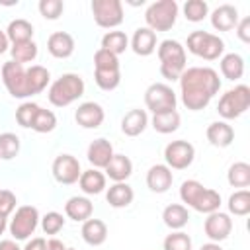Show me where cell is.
Returning a JSON list of instances; mask_svg holds the SVG:
<instances>
[{
  "instance_id": "cell-50",
  "label": "cell",
  "mask_w": 250,
  "mask_h": 250,
  "mask_svg": "<svg viewBox=\"0 0 250 250\" xmlns=\"http://www.w3.org/2000/svg\"><path fill=\"white\" fill-rule=\"evenodd\" d=\"M47 248H49V250H66V246H64L59 238H51V240H47Z\"/></svg>"
},
{
  "instance_id": "cell-13",
  "label": "cell",
  "mask_w": 250,
  "mask_h": 250,
  "mask_svg": "<svg viewBox=\"0 0 250 250\" xmlns=\"http://www.w3.org/2000/svg\"><path fill=\"white\" fill-rule=\"evenodd\" d=\"M53 176L59 184H64V186H70V184H76L82 170H80V162L78 158H74L72 154H59L55 160H53Z\"/></svg>"
},
{
  "instance_id": "cell-16",
  "label": "cell",
  "mask_w": 250,
  "mask_h": 250,
  "mask_svg": "<svg viewBox=\"0 0 250 250\" xmlns=\"http://www.w3.org/2000/svg\"><path fill=\"white\" fill-rule=\"evenodd\" d=\"M174 174L166 164H154L146 172V186L154 193H164L172 188Z\"/></svg>"
},
{
  "instance_id": "cell-49",
  "label": "cell",
  "mask_w": 250,
  "mask_h": 250,
  "mask_svg": "<svg viewBox=\"0 0 250 250\" xmlns=\"http://www.w3.org/2000/svg\"><path fill=\"white\" fill-rule=\"evenodd\" d=\"M0 250H21V248L16 244V240L6 238V240H0Z\"/></svg>"
},
{
  "instance_id": "cell-52",
  "label": "cell",
  "mask_w": 250,
  "mask_h": 250,
  "mask_svg": "<svg viewBox=\"0 0 250 250\" xmlns=\"http://www.w3.org/2000/svg\"><path fill=\"white\" fill-rule=\"evenodd\" d=\"M199 250H223V248L219 246V242H207V244H203Z\"/></svg>"
},
{
  "instance_id": "cell-14",
  "label": "cell",
  "mask_w": 250,
  "mask_h": 250,
  "mask_svg": "<svg viewBox=\"0 0 250 250\" xmlns=\"http://www.w3.org/2000/svg\"><path fill=\"white\" fill-rule=\"evenodd\" d=\"M203 230L211 242H223L229 238V234L232 230V219L229 213L213 211L207 215V219L203 223Z\"/></svg>"
},
{
  "instance_id": "cell-29",
  "label": "cell",
  "mask_w": 250,
  "mask_h": 250,
  "mask_svg": "<svg viewBox=\"0 0 250 250\" xmlns=\"http://www.w3.org/2000/svg\"><path fill=\"white\" fill-rule=\"evenodd\" d=\"M152 129L156 133H162V135H168V133H174L178 131L180 123H182V117L176 109H170V111H162V113H154L152 115Z\"/></svg>"
},
{
  "instance_id": "cell-23",
  "label": "cell",
  "mask_w": 250,
  "mask_h": 250,
  "mask_svg": "<svg viewBox=\"0 0 250 250\" xmlns=\"http://www.w3.org/2000/svg\"><path fill=\"white\" fill-rule=\"evenodd\" d=\"M104 170H105V176L109 180H113V182H125L133 174V162L125 154H113L111 160L107 162V166Z\"/></svg>"
},
{
  "instance_id": "cell-40",
  "label": "cell",
  "mask_w": 250,
  "mask_h": 250,
  "mask_svg": "<svg viewBox=\"0 0 250 250\" xmlns=\"http://www.w3.org/2000/svg\"><path fill=\"white\" fill-rule=\"evenodd\" d=\"M20 152V137L16 133H0V158L12 160Z\"/></svg>"
},
{
  "instance_id": "cell-22",
  "label": "cell",
  "mask_w": 250,
  "mask_h": 250,
  "mask_svg": "<svg viewBox=\"0 0 250 250\" xmlns=\"http://www.w3.org/2000/svg\"><path fill=\"white\" fill-rule=\"evenodd\" d=\"M205 135H207V141L213 146H219V148H225V146H229L234 141V131L225 121H213V123H209Z\"/></svg>"
},
{
  "instance_id": "cell-45",
  "label": "cell",
  "mask_w": 250,
  "mask_h": 250,
  "mask_svg": "<svg viewBox=\"0 0 250 250\" xmlns=\"http://www.w3.org/2000/svg\"><path fill=\"white\" fill-rule=\"evenodd\" d=\"M94 66L96 68H119V59L113 53H109V51L100 47L94 53Z\"/></svg>"
},
{
  "instance_id": "cell-25",
  "label": "cell",
  "mask_w": 250,
  "mask_h": 250,
  "mask_svg": "<svg viewBox=\"0 0 250 250\" xmlns=\"http://www.w3.org/2000/svg\"><path fill=\"white\" fill-rule=\"evenodd\" d=\"M133 197H135V191L127 182H115L113 186H109V189L105 193L107 203L115 209H123L127 205H131Z\"/></svg>"
},
{
  "instance_id": "cell-51",
  "label": "cell",
  "mask_w": 250,
  "mask_h": 250,
  "mask_svg": "<svg viewBox=\"0 0 250 250\" xmlns=\"http://www.w3.org/2000/svg\"><path fill=\"white\" fill-rule=\"evenodd\" d=\"M8 47H10L8 35H6V31H2V29H0V55H2V53H6V51H8Z\"/></svg>"
},
{
  "instance_id": "cell-39",
  "label": "cell",
  "mask_w": 250,
  "mask_h": 250,
  "mask_svg": "<svg viewBox=\"0 0 250 250\" xmlns=\"http://www.w3.org/2000/svg\"><path fill=\"white\" fill-rule=\"evenodd\" d=\"M207 14H209V6H207V2H203V0H188V2L184 4V16H186L188 21L197 23V21L205 20Z\"/></svg>"
},
{
  "instance_id": "cell-42",
  "label": "cell",
  "mask_w": 250,
  "mask_h": 250,
  "mask_svg": "<svg viewBox=\"0 0 250 250\" xmlns=\"http://www.w3.org/2000/svg\"><path fill=\"white\" fill-rule=\"evenodd\" d=\"M37 109H39L37 104H33V102H23V104L16 109V121H18L21 127L31 129V123H33V119H35Z\"/></svg>"
},
{
  "instance_id": "cell-31",
  "label": "cell",
  "mask_w": 250,
  "mask_h": 250,
  "mask_svg": "<svg viewBox=\"0 0 250 250\" xmlns=\"http://www.w3.org/2000/svg\"><path fill=\"white\" fill-rule=\"evenodd\" d=\"M6 35H8V41L14 45V43H25V41H31L33 37V25L23 20V18H18L14 21L8 23V29H6Z\"/></svg>"
},
{
  "instance_id": "cell-24",
  "label": "cell",
  "mask_w": 250,
  "mask_h": 250,
  "mask_svg": "<svg viewBox=\"0 0 250 250\" xmlns=\"http://www.w3.org/2000/svg\"><path fill=\"white\" fill-rule=\"evenodd\" d=\"M148 125V115L145 109H131L123 115L121 119V131L127 137H137L141 135Z\"/></svg>"
},
{
  "instance_id": "cell-6",
  "label": "cell",
  "mask_w": 250,
  "mask_h": 250,
  "mask_svg": "<svg viewBox=\"0 0 250 250\" xmlns=\"http://www.w3.org/2000/svg\"><path fill=\"white\" fill-rule=\"evenodd\" d=\"M176 18H178V4L176 0H158V2H152L146 12H145V21H146V27L152 29L154 33L156 31H168L174 27L176 23Z\"/></svg>"
},
{
  "instance_id": "cell-5",
  "label": "cell",
  "mask_w": 250,
  "mask_h": 250,
  "mask_svg": "<svg viewBox=\"0 0 250 250\" xmlns=\"http://www.w3.org/2000/svg\"><path fill=\"white\" fill-rule=\"evenodd\" d=\"M188 51L205 61H217L225 53V41L219 35L197 29L188 35Z\"/></svg>"
},
{
  "instance_id": "cell-4",
  "label": "cell",
  "mask_w": 250,
  "mask_h": 250,
  "mask_svg": "<svg viewBox=\"0 0 250 250\" xmlns=\"http://www.w3.org/2000/svg\"><path fill=\"white\" fill-rule=\"evenodd\" d=\"M158 59L160 74L166 80H178L180 74L186 70V49L176 39H164L158 45Z\"/></svg>"
},
{
  "instance_id": "cell-43",
  "label": "cell",
  "mask_w": 250,
  "mask_h": 250,
  "mask_svg": "<svg viewBox=\"0 0 250 250\" xmlns=\"http://www.w3.org/2000/svg\"><path fill=\"white\" fill-rule=\"evenodd\" d=\"M64 227V217L57 211H49L43 219H41V229L45 234H57L61 229Z\"/></svg>"
},
{
  "instance_id": "cell-54",
  "label": "cell",
  "mask_w": 250,
  "mask_h": 250,
  "mask_svg": "<svg viewBox=\"0 0 250 250\" xmlns=\"http://www.w3.org/2000/svg\"><path fill=\"white\" fill-rule=\"evenodd\" d=\"M66 250H74V248H66Z\"/></svg>"
},
{
  "instance_id": "cell-53",
  "label": "cell",
  "mask_w": 250,
  "mask_h": 250,
  "mask_svg": "<svg viewBox=\"0 0 250 250\" xmlns=\"http://www.w3.org/2000/svg\"><path fill=\"white\" fill-rule=\"evenodd\" d=\"M6 230V219L4 217H0V234Z\"/></svg>"
},
{
  "instance_id": "cell-36",
  "label": "cell",
  "mask_w": 250,
  "mask_h": 250,
  "mask_svg": "<svg viewBox=\"0 0 250 250\" xmlns=\"http://www.w3.org/2000/svg\"><path fill=\"white\" fill-rule=\"evenodd\" d=\"M229 213L236 217H244L250 213V191L248 189H238L229 197Z\"/></svg>"
},
{
  "instance_id": "cell-33",
  "label": "cell",
  "mask_w": 250,
  "mask_h": 250,
  "mask_svg": "<svg viewBox=\"0 0 250 250\" xmlns=\"http://www.w3.org/2000/svg\"><path fill=\"white\" fill-rule=\"evenodd\" d=\"M27 80H29L31 96H35V94H41L47 88V84L51 80V74H49V70L45 66L33 64L31 68H27Z\"/></svg>"
},
{
  "instance_id": "cell-41",
  "label": "cell",
  "mask_w": 250,
  "mask_h": 250,
  "mask_svg": "<svg viewBox=\"0 0 250 250\" xmlns=\"http://www.w3.org/2000/svg\"><path fill=\"white\" fill-rule=\"evenodd\" d=\"M162 246H164V250H191V238L186 232L176 230L164 238Z\"/></svg>"
},
{
  "instance_id": "cell-11",
  "label": "cell",
  "mask_w": 250,
  "mask_h": 250,
  "mask_svg": "<svg viewBox=\"0 0 250 250\" xmlns=\"http://www.w3.org/2000/svg\"><path fill=\"white\" fill-rule=\"evenodd\" d=\"M94 21L104 29H113L123 21V4L119 0H92Z\"/></svg>"
},
{
  "instance_id": "cell-26",
  "label": "cell",
  "mask_w": 250,
  "mask_h": 250,
  "mask_svg": "<svg viewBox=\"0 0 250 250\" xmlns=\"http://www.w3.org/2000/svg\"><path fill=\"white\" fill-rule=\"evenodd\" d=\"M80 232H82L84 242L90 244V246H100L107 238V227H105V223L100 221V219H92V217L82 223V230Z\"/></svg>"
},
{
  "instance_id": "cell-32",
  "label": "cell",
  "mask_w": 250,
  "mask_h": 250,
  "mask_svg": "<svg viewBox=\"0 0 250 250\" xmlns=\"http://www.w3.org/2000/svg\"><path fill=\"white\" fill-rule=\"evenodd\" d=\"M129 47V37L123 31H107L102 37V49L113 53L115 57H119L121 53H125Z\"/></svg>"
},
{
  "instance_id": "cell-9",
  "label": "cell",
  "mask_w": 250,
  "mask_h": 250,
  "mask_svg": "<svg viewBox=\"0 0 250 250\" xmlns=\"http://www.w3.org/2000/svg\"><path fill=\"white\" fill-rule=\"evenodd\" d=\"M39 225V211L33 205H21L16 209L12 221H10V234L14 240H27Z\"/></svg>"
},
{
  "instance_id": "cell-27",
  "label": "cell",
  "mask_w": 250,
  "mask_h": 250,
  "mask_svg": "<svg viewBox=\"0 0 250 250\" xmlns=\"http://www.w3.org/2000/svg\"><path fill=\"white\" fill-rule=\"evenodd\" d=\"M78 184L86 195H98L105 189V174H102L98 168L84 170L78 178Z\"/></svg>"
},
{
  "instance_id": "cell-35",
  "label": "cell",
  "mask_w": 250,
  "mask_h": 250,
  "mask_svg": "<svg viewBox=\"0 0 250 250\" xmlns=\"http://www.w3.org/2000/svg\"><path fill=\"white\" fill-rule=\"evenodd\" d=\"M227 180L232 188H248L250 186V164L234 162L227 172Z\"/></svg>"
},
{
  "instance_id": "cell-17",
  "label": "cell",
  "mask_w": 250,
  "mask_h": 250,
  "mask_svg": "<svg viewBox=\"0 0 250 250\" xmlns=\"http://www.w3.org/2000/svg\"><path fill=\"white\" fill-rule=\"evenodd\" d=\"M47 51L55 59H68L74 53V39L66 31H55L47 39Z\"/></svg>"
},
{
  "instance_id": "cell-21",
  "label": "cell",
  "mask_w": 250,
  "mask_h": 250,
  "mask_svg": "<svg viewBox=\"0 0 250 250\" xmlns=\"http://www.w3.org/2000/svg\"><path fill=\"white\" fill-rule=\"evenodd\" d=\"M64 213L68 219L76 221V223H84L86 219L92 217L94 213V205L88 197H82V195H74L70 197L66 203H64Z\"/></svg>"
},
{
  "instance_id": "cell-46",
  "label": "cell",
  "mask_w": 250,
  "mask_h": 250,
  "mask_svg": "<svg viewBox=\"0 0 250 250\" xmlns=\"http://www.w3.org/2000/svg\"><path fill=\"white\" fill-rule=\"evenodd\" d=\"M16 203H18V199L10 189H0V217L8 219L14 213Z\"/></svg>"
},
{
  "instance_id": "cell-8",
  "label": "cell",
  "mask_w": 250,
  "mask_h": 250,
  "mask_svg": "<svg viewBox=\"0 0 250 250\" xmlns=\"http://www.w3.org/2000/svg\"><path fill=\"white\" fill-rule=\"evenodd\" d=\"M2 82H4V86L12 98L23 100V98L31 96L29 80H27V68H23V64H20V62H14V61L4 62Z\"/></svg>"
},
{
  "instance_id": "cell-38",
  "label": "cell",
  "mask_w": 250,
  "mask_h": 250,
  "mask_svg": "<svg viewBox=\"0 0 250 250\" xmlns=\"http://www.w3.org/2000/svg\"><path fill=\"white\" fill-rule=\"evenodd\" d=\"M55 127H57V115L51 109H43L39 105V109L35 113V119L31 123V129L35 133H51Z\"/></svg>"
},
{
  "instance_id": "cell-7",
  "label": "cell",
  "mask_w": 250,
  "mask_h": 250,
  "mask_svg": "<svg viewBox=\"0 0 250 250\" xmlns=\"http://www.w3.org/2000/svg\"><path fill=\"white\" fill-rule=\"evenodd\" d=\"M248 107H250V88L246 84H238L221 96L217 111L223 119H236Z\"/></svg>"
},
{
  "instance_id": "cell-18",
  "label": "cell",
  "mask_w": 250,
  "mask_h": 250,
  "mask_svg": "<svg viewBox=\"0 0 250 250\" xmlns=\"http://www.w3.org/2000/svg\"><path fill=\"white\" fill-rule=\"evenodd\" d=\"M113 154H115L113 152V146H111V143L107 139H96V141H92L90 146H88V152H86L88 162L94 168H105Z\"/></svg>"
},
{
  "instance_id": "cell-28",
  "label": "cell",
  "mask_w": 250,
  "mask_h": 250,
  "mask_svg": "<svg viewBox=\"0 0 250 250\" xmlns=\"http://www.w3.org/2000/svg\"><path fill=\"white\" fill-rule=\"evenodd\" d=\"M162 221H164V225H166L168 229H172V230H182V229L188 225V221H189V213H188V209H186L184 205L172 203V205L164 207V211H162Z\"/></svg>"
},
{
  "instance_id": "cell-12",
  "label": "cell",
  "mask_w": 250,
  "mask_h": 250,
  "mask_svg": "<svg viewBox=\"0 0 250 250\" xmlns=\"http://www.w3.org/2000/svg\"><path fill=\"white\" fill-rule=\"evenodd\" d=\"M195 158V148L188 141H172L164 148V160L170 170H186Z\"/></svg>"
},
{
  "instance_id": "cell-47",
  "label": "cell",
  "mask_w": 250,
  "mask_h": 250,
  "mask_svg": "<svg viewBox=\"0 0 250 250\" xmlns=\"http://www.w3.org/2000/svg\"><path fill=\"white\" fill-rule=\"evenodd\" d=\"M236 35L242 43H250V18H242L236 23Z\"/></svg>"
},
{
  "instance_id": "cell-30",
  "label": "cell",
  "mask_w": 250,
  "mask_h": 250,
  "mask_svg": "<svg viewBox=\"0 0 250 250\" xmlns=\"http://www.w3.org/2000/svg\"><path fill=\"white\" fill-rule=\"evenodd\" d=\"M221 74L227 80H238L244 74V59L238 53H227L221 57Z\"/></svg>"
},
{
  "instance_id": "cell-34",
  "label": "cell",
  "mask_w": 250,
  "mask_h": 250,
  "mask_svg": "<svg viewBox=\"0 0 250 250\" xmlns=\"http://www.w3.org/2000/svg\"><path fill=\"white\" fill-rule=\"evenodd\" d=\"M94 80H96L98 88H102L105 92H111L119 86L121 72H119V68H96L94 70Z\"/></svg>"
},
{
  "instance_id": "cell-10",
  "label": "cell",
  "mask_w": 250,
  "mask_h": 250,
  "mask_svg": "<svg viewBox=\"0 0 250 250\" xmlns=\"http://www.w3.org/2000/svg\"><path fill=\"white\" fill-rule=\"evenodd\" d=\"M176 102H178L176 92L168 84H162V82L150 84L145 92V105H146V109L152 111V115L176 109Z\"/></svg>"
},
{
  "instance_id": "cell-2",
  "label": "cell",
  "mask_w": 250,
  "mask_h": 250,
  "mask_svg": "<svg viewBox=\"0 0 250 250\" xmlns=\"http://www.w3.org/2000/svg\"><path fill=\"white\" fill-rule=\"evenodd\" d=\"M180 199L188 207L195 209L197 213H205V215H209L213 211H219V207H221V193L215 191V189L205 188L197 180L182 182V186H180Z\"/></svg>"
},
{
  "instance_id": "cell-44",
  "label": "cell",
  "mask_w": 250,
  "mask_h": 250,
  "mask_svg": "<svg viewBox=\"0 0 250 250\" xmlns=\"http://www.w3.org/2000/svg\"><path fill=\"white\" fill-rule=\"evenodd\" d=\"M64 10V4L61 0H41L39 2V14L45 20H59Z\"/></svg>"
},
{
  "instance_id": "cell-37",
  "label": "cell",
  "mask_w": 250,
  "mask_h": 250,
  "mask_svg": "<svg viewBox=\"0 0 250 250\" xmlns=\"http://www.w3.org/2000/svg\"><path fill=\"white\" fill-rule=\"evenodd\" d=\"M10 53H12V61L14 62H31L35 57H37V45L31 41H25V43H14L10 47Z\"/></svg>"
},
{
  "instance_id": "cell-19",
  "label": "cell",
  "mask_w": 250,
  "mask_h": 250,
  "mask_svg": "<svg viewBox=\"0 0 250 250\" xmlns=\"http://www.w3.org/2000/svg\"><path fill=\"white\" fill-rule=\"evenodd\" d=\"M131 49L139 57H148L156 51V33L148 27H139L133 33L131 39Z\"/></svg>"
},
{
  "instance_id": "cell-15",
  "label": "cell",
  "mask_w": 250,
  "mask_h": 250,
  "mask_svg": "<svg viewBox=\"0 0 250 250\" xmlns=\"http://www.w3.org/2000/svg\"><path fill=\"white\" fill-rule=\"evenodd\" d=\"M74 119L84 129H98L104 123L105 113H104V107L100 104H96V102H84L74 111Z\"/></svg>"
},
{
  "instance_id": "cell-1",
  "label": "cell",
  "mask_w": 250,
  "mask_h": 250,
  "mask_svg": "<svg viewBox=\"0 0 250 250\" xmlns=\"http://www.w3.org/2000/svg\"><path fill=\"white\" fill-rule=\"evenodd\" d=\"M178 80H180V90H182V104L189 111L205 109L221 88L217 70L209 66L186 68Z\"/></svg>"
},
{
  "instance_id": "cell-48",
  "label": "cell",
  "mask_w": 250,
  "mask_h": 250,
  "mask_svg": "<svg viewBox=\"0 0 250 250\" xmlns=\"http://www.w3.org/2000/svg\"><path fill=\"white\" fill-rule=\"evenodd\" d=\"M21 250H49V248H47V240H45V238L35 236V238H31V240H27V244H25Z\"/></svg>"
},
{
  "instance_id": "cell-3",
  "label": "cell",
  "mask_w": 250,
  "mask_h": 250,
  "mask_svg": "<svg viewBox=\"0 0 250 250\" xmlns=\"http://www.w3.org/2000/svg\"><path fill=\"white\" fill-rule=\"evenodd\" d=\"M84 88L86 86H84V80H82L80 74L66 72L51 84V88L47 92V98L55 107H66L84 94Z\"/></svg>"
},
{
  "instance_id": "cell-20",
  "label": "cell",
  "mask_w": 250,
  "mask_h": 250,
  "mask_svg": "<svg viewBox=\"0 0 250 250\" xmlns=\"http://www.w3.org/2000/svg\"><path fill=\"white\" fill-rule=\"evenodd\" d=\"M238 23V10L230 4H223L213 10L211 14V25L217 31H230Z\"/></svg>"
}]
</instances>
